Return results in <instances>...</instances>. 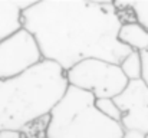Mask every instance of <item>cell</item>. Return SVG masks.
<instances>
[{"instance_id": "cell-9", "label": "cell", "mask_w": 148, "mask_h": 138, "mask_svg": "<svg viewBox=\"0 0 148 138\" xmlns=\"http://www.w3.org/2000/svg\"><path fill=\"white\" fill-rule=\"evenodd\" d=\"M119 68L122 71V73L125 75V78L132 82V81H141V56L138 52L131 50L119 63Z\"/></svg>"}, {"instance_id": "cell-5", "label": "cell", "mask_w": 148, "mask_h": 138, "mask_svg": "<svg viewBox=\"0 0 148 138\" xmlns=\"http://www.w3.org/2000/svg\"><path fill=\"white\" fill-rule=\"evenodd\" d=\"M42 59L35 38L26 29H19L0 42V81L19 76Z\"/></svg>"}, {"instance_id": "cell-16", "label": "cell", "mask_w": 148, "mask_h": 138, "mask_svg": "<svg viewBox=\"0 0 148 138\" xmlns=\"http://www.w3.org/2000/svg\"><path fill=\"white\" fill-rule=\"evenodd\" d=\"M145 138H148V135H145Z\"/></svg>"}, {"instance_id": "cell-15", "label": "cell", "mask_w": 148, "mask_h": 138, "mask_svg": "<svg viewBox=\"0 0 148 138\" xmlns=\"http://www.w3.org/2000/svg\"><path fill=\"white\" fill-rule=\"evenodd\" d=\"M122 138H145V135L141 133H137V131H125Z\"/></svg>"}, {"instance_id": "cell-12", "label": "cell", "mask_w": 148, "mask_h": 138, "mask_svg": "<svg viewBox=\"0 0 148 138\" xmlns=\"http://www.w3.org/2000/svg\"><path fill=\"white\" fill-rule=\"evenodd\" d=\"M48 124H49V115L29 124L19 133L23 135V138H46Z\"/></svg>"}, {"instance_id": "cell-3", "label": "cell", "mask_w": 148, "mask_h": 138, "mask_svg": "<svg viewBox=\"0 0 148 138\" xmlns=\"http://www.w3.org/2000/svg\"><path fill=\"white\" fill-rule=\"evenodd\" d=\"M121 122L102 115L95 98L69 87L49 114L46 138H122Z\"/></svg>"}, {"instance_id": "cell-13", "label": "cell", "mask_w": 148, "mask_h": 138, "mask_svg": "<svg viewBox=\"0 0 148 138\" xmlns=\"http://www.w3.org/2000/svg\"><path fill=\"white\" fill-rule=\"evenodd\" d=\"M141 56V82L148 88V50H144L140 53Z\"/></svg>"}, {"instance_id": "cell-2", "label": "cell", "mask_w": 148, "mask_h": 138, "mask_svg": "<svg viewBox=\"0 0 148 138\" xmlns=\"http://www.w3.org/2000/svg\"><path fill=\"white\" fill-rule=\"evenodd\" d=\"M68 88L66 72L45 59L19 76L0 81V131H22L48 117Z\"/></svg>"}, {"instance_id": "cell-7", "label": "cell", "mask_w": 148, "mask_h": 138, "mask_svg": "<svg viewBox=\"0 0 148 138\" xmlns=\"http://www.w3.org/2000/svg\"><path fill=\"white\" fill-rule=\"evenodd\" d=\"M30 4L26 0H0V42L22 29V12Z\"/></svg>"}, {"instance_id": "cell-10", "label": "cell", "mask_w": 148, "mask_h": 138, "mask_svg": "<svg viewBox=\"0 0 148 138\" xmlns=\"http://www.w3.org/2000/svg\"><path fill=\"white\" fill-rule=\"evenodd\" d=\"M95 106L98 108V111L105 115L106 118L115 121V122H121L122 119V112L121 108L118 106V104L115 102V99L112 98H101L95 99Z\"/></svg>"}, {"instance_id": "cell-4", "label": "cell", "mask_w": 148, "mask_h": 138, "mask_svg": "<svg viewBox=\"0 0 148 138\" xmlns=\"http://www.w3.org/2000/svg\"><path fill=\"white\" fill-rule=\"evenodd\" d=\"M66 79L69 87L88 92L95 99H115L130 84L119 65L94 58L85 59L66 71Z\"/></svg>"}, {"instance_id": "cell-8", "label": "cell", "mask_w": 148, "mask_h": 138, "mask_svg": "<svg viewBox=\"0 0 148 138\" xmlns=\"http://www.w3.org/2000/svg\"><path fill=\"white\" fill-rule=\"evenodd\" d=\"M118 41L130 50L141 53L148 50V30L135 22L124 23L118 32Z\"/></svg>"}, {"instance_id": "cell-14", "label": "cell", "mask_w": 148, "mask_h": 138, "mask_svg": "<svg viewBox=\"0 0 148 138\" xmlns=\"http://www.w3.org/2000/svg\"><path fill=\"white\" fill-rule=\"evenodd\" d=\"M0 138H23L19 131H0Z\"/></svg>"}, {"instance_id": "cell-6", "label": "cell", "mask_w": 148, "mask_h": 138, "mask_svg": "<svg viewBox=\"0 0 148 138\" xmlns=\"http://www.w3.org/2000/svg\"><path fill=\"white\" fill-rule=\"evenodd\" d=\"M115 102L121 108V124L125 131L148 135V88L141 81H132Z\"/></svg>"}, {"instance_id": "cell-1", "label": "cell", "mask_w": 148, "mask_h": 138, "mask_svg": "<svg viewBox=\"0 0 148 138\" xmlns=\"http://www.w3.org/2000/svg\"><path fill=\"white\" fill-rule=\"evenodd\" d=\"M121 26L112 1L42 0L22 12V27L35 38L42 58L65 72L92 58L119 65L131 52L118 41Z\"/></svg>"}, {"instance_id": "cell-11", "label": "cell", "mask_w": 148, "mask_h": 138, "mask_svg": "<svg viewBox=\"0 0 148 138\" xmlns=\"http://www.w3.org/2000/svg\"><path fill=\"white\" fill-rule=\"evenodd\" d=\"M127 3L132 12L134 22L148 30V0H127Z\"/></svg>"}]
</instances>
